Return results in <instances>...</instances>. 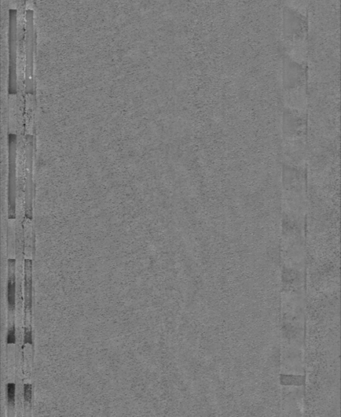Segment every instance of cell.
I'll use <instances>...</instances> for the list:
<instances>
[{"label": "cell", "instance_id": "1", "mask_svg": "<svg viewBox=\"0 0 341 417\" xmlns=\"http://www.w3.org/2000/svg\"><path fill=\"white\" fill-rule=\"evenodd\" d=\"M16 260H8V286H7V301L8 312L10 314L16 309Z\"/></svg>", "mask_w": 341, "mask_h": 417}, {"label": "cell", "instance_id": "2", "mask_svg": "<svg viewBox=\"0 0 341 417\" xmlns=\"http://www.w3.org/2000/svg\"><path fill=\"white\" fill-rule=\"evenodd\" d=\"M26 277H25V290H26V311L29 310L31 312L32 305V276H31V267L32 262L30 260H26L25 262Z\"/></svg>", "mask_w": 341, "mask_h": 417}, {"label": "cell", "instance_id": "3", "mask_svg": "<svg viewBox=\"0 0 341 417\" xmlns=\"http://www.w3.org/2000/svg\"><path fill=\"white\" fill-rule=\"evenodd\" d=\"M7 403L9 408H14L16 400V384L9 382L6 387Z\"/></svg>", "mask_w": 341, "mask_h": 417}, {"label": "cell", "instance_id": "4", "mask_svg": "<svg viewBox=\"0 0 341 417\" xmlns=\"http://www.w3.org/2000/svg\"><path fill=\"white\" fill-rule=\"evenodd\" d=\"M16 326L14 323H12V325L8 327V334H7V344L13 345L16 343Z\"/></svg>", "mask_w": 341, "mask_h": 417}, {"label": "cell", "instance_id": "5", "mask_svg": "<svg viewBox=\"0 0 341 417\" xmlns=\"http://www.w3.org/2000/svg\"><path fill=\"white\" fill-rule=\"evenodd\" d=\"M24 400L26 406L31 405L32 401V385L30 383H26L24 385Z\"/></svg>", "mask_w": 341, "mask_h": 417}, {"label": "cell", "instance_id": "6", "mask_svg": "<svg viewBox=\"0 0 341 417\" xmlns=\"http://www.w3.org/2000/svg\"><path fill=\"white\" fill-rule=\"evenodd\" d=\"M24 344L33 345L32 330L30 326H26L25 327Z\"/></svg>", "mask_w": 341, "mask_h": 417}]
</instances>
